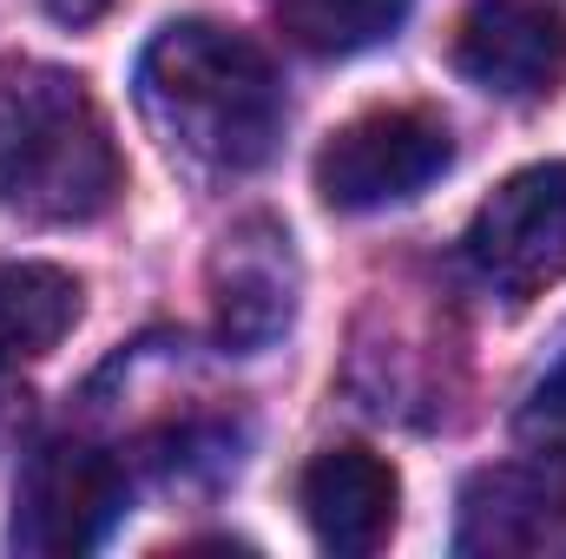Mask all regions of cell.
Instances as JSON below:
<instances>
[{"mask_svg": "<svg viewBox=\"0 0 566 559\" xmlns=\"http://www.w3.org/2000/svg\"><path fill=\"white\" fill-rule=\"evenodd\" d=\"M461 559H554L566 553V487L547 467H481L461 487Z\"/></svg>", "mask_w": 566, "mask_h": 559, "instance_id": "7", "label": "cell"}, {"mask_svg": "<svg viewBox=\"0 0 566 559\" xmlns=\"http://www.w3.org/2000/svg\"><path fill=\"white\" fill-rule=\"evenodd\" d=\"M416 0H271L277 27L303 46V53H323V60H343V53H363V46H382L402 20H409Z\"/></svg>", "mask_w": 566, "mask_h": 559, "instance_id": "11", "label": "cell"}, {"mask_svg": "<svg viewBox=\"0 0 566 559\" xmlns=\"http://www.w3.org/2000/svg\"><path fill=\"white\" fill-rule=\"evenodd\" d=\"M40 7H46V13H53L60 27H93V20H99V13H106L113 0H40Z\"/></svg>", "mask_w": 566, "mask_h": 559, "instance_id": "13", "label": "cell"}, {"mask_svg": "<svg viewBox=\"0 0 566 559\" xmlns=\"http://www.w3.org/2000/svg\"><path fill=\"white\" fill-rule=\"evenodd\" d=\"M468 271L507 303L541 296L566 277V158L514 171L461 238Z\"/></svg>", "mask_w": 566, "mask_h": 559, "instance_id": "5", "label": "cell"}, {"mask_svg": "<svg viewBox=\"0 0 566 559\" xmlns=\"http://www.w3.org/2000/svg\"><path fill=\"white\" fill-rule=\"evenodd\" d=\"M119 191L126 158L99 99L40 60L0 66V211L20 224H93Z\"/></svg>", "mask_w": 566, "mask_h": 559, "instance_id": "2", "label": "cell"}, {"mask_svg": "<svg viewBox=\"0 0 566 559\" xmlns=\"http://www.w3.org/2000/svg\"><path fill=\"white\" fill-rule=\"evenodd\" d=\"M80 323V283L53 264H0V369L46 356Z\"/></svg>", "mask_w": 566, "mask_h": 559, "instance_id": "10", "label": "cell"}, {"mask_svg": "<svg viewBox=\"0 0 566 559\" xmlns=\"http://www.w3.org/2000/svg\"><path fill=\"white\" fill-rule=\"evenodd\" d=\"M133 507V487H126V461L93 447V441H40L20 467V487H13V553H93Z\"/></svg>", "mask_w": 566, "mask_h": 559, "instance_id": "3", "label": "cell"}, {"mask_svg": "<svg viewBox=\"0 0 566 559\" xmlns=\"http://www.w3.org/2000/svg\"><path fill=\"white\" fill-rule=\"evenodd\" d=\"M296 500H303V520H310V534H316L323 553L369 559L376 547H389V534H396L402 481L369 447H329V454H316L303 467Z\"/></svg>", "mask_w": 566, "mask_h": 559, "instance_id": "8", "label": "cell"}, {"mask_svg": "<svg viewBox=\"0 0 566 559\" xmlns=\"http://www.w3.org/2000/svg\"><path fill=\"white\" fill-rule=\"evenodd\" d=\"M454 165L448 119L428 106H369L316 151V191L329 211H382L428 191Z\"/></svg>", "mask_w": 566, "mask_h": 559, "instance_id": "4", "label": "cell"}, {"mask_svg": "<svg viewBox=\"0 0 566 559\" xmlns=\"http://www.w3.org/2000/svg\"><path fill=\"white\" fill-rule=\"evenodd\" d=\"M211 303H218V336L231 349H264L277 342L296 316V257L290 231L271 218H244L218 257H211Z\"/></svg>", "mask_w": 566, "mask_h": 559, "instance_id": "9", "label": "cell"}, {"mask_svg": "<svg viewBox=\"0 0 566 559\" xmlns=\"http://www.w3.org/2000/svg\"><path fill=\"white\" fill-rule=\"evenodd\" d=\"M454 73L494 99H547L566 80V20L547 0H468L454 20Z\"/></svg>", "mask_w": 566, "mask_h": 559, "instance_id": "6", "label": "cell"}, {"mask_svg": "<svg viewBox=\"0 0 566 559\" xmlns=\"http://www.w3.org/2000/svg\"><path fill=\"white\" fill-rule=\"evenodd\" d=\"M151 133L205 171H258L283 139V86L271 53L218 20H171L139 60Z\"/></svg>", "mask_w": 566, "mask_h": 559, "instance_id": "1", "label": "cell"}, {"mask_svg": "<svg viewBox=\"0 0 566 559\" xmlns=\"http://www.w3.org/2000/svg\"><path fill=\"white\" fill-rule=\"evenodd\" d=\"M521 441H527V454L566 467V362L527 395V409H521Z\"/></svg>", "mask_w": 566, "mask_h": 559, "instance_id": "12", "label": "cell"}]
</instances>
